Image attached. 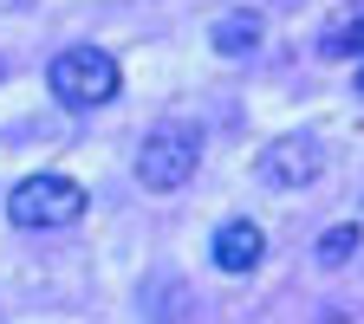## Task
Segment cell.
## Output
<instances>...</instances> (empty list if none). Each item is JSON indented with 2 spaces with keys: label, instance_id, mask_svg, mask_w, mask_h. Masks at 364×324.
I'll return each mask as SVG.
<instances>
[{
  "label": "cell",
  "instance_id": "8",
  "mask_svg": "<svg viewBox=\"0 0 364 324\" xmlns=\"http://www.w3.org/2000/svg\"><path fill=\"white\" fill-rule=\"evenodd\" d=\"M351 247H358V227H326L318 234V266H345Z\"/></svg>",
  "mask_w": 364,
  "mask_h": 324
},
{
  "label": "cell",
  "instance_id": "2",
  "mask_svg": "<svg viewBox=\"0 0 364 324\" xmlns=\"http://www.w3.org/2000/svg\"><path fill=\"white\" fill-rule=\"evenodd\" d=\"M196 162H202L196 123H163V130L144 136V150H136V181L156 189V195H169V189H182V181L196 175Z\"/></svg>",
  "mask_w": 364,
  "mask_h": 324
},
{
  "label": "cell",
  "instance_id": "6",
  "mask_svg": "<svg viewBox=\"0 0 364 324\" xmlns=\"http://www.w3.org/2000/svg\"><path fill=\"white\" fill-rule=\"evenodd\" d=\"M260 33H267V20L241 7V13H228V20H215V52H221V59H247L254 45H260Z\"/></svg>",
  "mask_w": 364,
  "mask_h": 324
},
{
  "label": "cell",
  "instance_id": "3",
  "mask_svg": "<svg viewBox=\"0 0 364 324\" xmlns=\"http://www.w3.org/2000/svg\"><path fill=\"white\" fill-rule=\"evenodd\" d=\"M7 214H14V227H33V234H46V227H72L85 214V189L65 181V175H26V181H14Z\"/></svg>",
  "mask_w": 364,
  "mask_h": 324
},
{
  "label": "cell",
  "instance_id": "5",
  "mask_svg": "<svg viewBox=\"0 0 364 324\" xmlns=\"http://www.w3.org/2000/svg\"><path fill=\"white\" fill-rule=\"evenodd\" d=\"M260 253H267V234H260L254 220H221L215 227V266L221 272H254Z\"/></svg>",
  "mask_w": 364,
  "mask_h": 324
},
{
  "label": "cell",
  "instance_id": "7",
  "mask_svg": "<svg viewBox=\"0 0 364 324\" xmlns=\"http://www.w3.org/2000/svg\"><path fill=\"white\" fill-rule=\"evenodd\" d=\"M345 52H364V7L345 13L338 26H326V59H345Z\"/></svg>",
  "mask_w": 364,
  "mask_h": 324
},
{
  "label": "cell",
  "instance_id": "4",
  "mask_svg": "<svg viewBox=\"0 0 364 324\" xmlns=\"http://www.w3.org/2000/svg\"><path fill=\"white\" fill-rule=\"evenodd\" d=\"M260 181H273V189H306V181L326 169V143H318V136H280V143H267L260 150Z\"/></svg>",
  "mask_w": 364,
  "mask_h": 324
},
{
  "label": "cell",
  "instance_id": "9",
  "mask_svg": "<svg viewBox=\"0 0 364 324\" xmlns=\"http://www.w3.org/2000/svg\"><path fill=\"white\" fill-rule=\"evenodd\" d=\"M358 98H364V65H358Z\"/></svg>",
  "mask_w": 364,
  "mask_h": 324
},
{
  "label": "cell",
  "instance_id": "1",
  "mask_svg": "<svg viewBox=\"0 0 364 324\" xmlns=\"http://www.w3.org/2000/svg\"><path fill=\"white\" fill-rule=\"evenodd\" d=\"M46 84H53L59 104H72V111H98V104L117 98L124 72H117V59L105 52V45H72V52H59L53 65H46Z\"/></svg>",
  "mask_w": 364,
  "mask_h": 324
}]
</instances>
